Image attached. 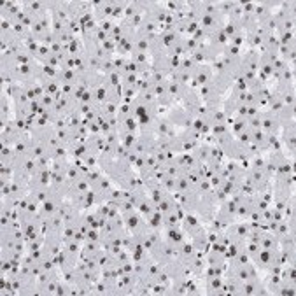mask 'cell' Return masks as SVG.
<instances>
[{
    "instance_id": "obj_1",
    "label": "cell",
    "mask_w": 296,
    "mask_h": 296,
    "mask_svg": "<svg viewBox=\"0 0 296 296\" xmlns=\"http://www.w3.org/2000/svg\"><path fill=\"white\" fill-rule=\"evenodd\" d=\"M49 186H51V166H40V168H37V172L28 181L30 191L46 189Z\"/></svg>"
},
{
    "instance_id": "obj_2",
    "label": "cell",
    "mask_w": 296,
    "mask_h": 296,
    "mask_svg": "<svg viewBox=\"0 0 296 296\" xmlns=\"http://www.w3.org/2000/svg\"><path fill=\"white\" fill-rule=\"evenodd\" d=\"M174 195H176L177 202H179L181 208L186 214H196V208H198L200 203V195L195 189L189 193H174Z\"/></svg>"
},
{
    "instance_id": "obj_3",
    "label": "cell",
    "mask_w": 296,
    "mask_h": 296,
    "mask_svg": "<svg viewBox=\"0 0 296 296\" xmlns=\"http://www.w3.org/2000/svg\"><path fill=\"white\" fill-rule=\"evenodd\" d=\"M166 117L170 119V123L174 124V126L177 128V130H182V128H189V124H191L193 117L191 114L186 111L184 107H172L168 109V114H166Z\"/></svg>"
},
{
    "instance_id": "obj_4",
    "label": "cell",
    "mask_w": 296,
    "mask_h": 296,
    "mask_svg": "<svg viewBox=\"0 0 296 296\" xmlns=\"http://www.w3.org/2000/svg\"><path fill=\"white\" fill-rule=\"evenodd\" d=\"M260 121H261V130L267 135H279L280 134V123L277 119V114L263 109L260 114Z\"/></svg>"
},
{
    "instance_id": "obj_5",
    "label": "cell",
    "mask_w": 296,
    "mask_h": 296,
    "mask_svg": "<svg viewBox=\"0 0 296 296\" xmlns=\"http://www.w3.org/2000/svg\"><path fill=\"white\" fill-rule=\"evenodd\" d=\"M149 254H151V258H153V261H156V263H159L163 267V265H166L168 261H172L174 258H176V249L170 244H166L165 240H161Z\"/></svg>"
},
{
    "instance_id": "obj_6",
    "label": "cell",
    "mask_w": 296,
    "mask_h": 296,
    "mask_svg": "<svg viewBox=\"0 0 296 296\" xmlns=\"http://www.w3.org/2000/svg\"><path fill=\"white\" fill-rule=\"evenodd\" d=\"M225 273H226V275L235 277V279H238V280H242V282H244V280H249V279H254V277H261L260 270L254 267L252 261L247 263V265H242V267L226 268Z\"/></svg>"
},
{
    "instance_id": "obj_7",
    "label": "cell",
    "mask_w": 296,
    "mask_h": 296,
    "mask_svg": "<svg viewBox=\"0 0 296 296\" xmlns=\"http://www.w3.org/2000/svg\"><path fill=\"white\" fill-rule=\"evenodd\" d=\"M161 235H163V240L166 242V244H170L174 249H179V245L182 244V242L188 238V235L182 231L181 226H170V228H163L161 230Z\"/></svg>"
},
{
    "instance_id": "obj_8",
    "label": "cell",
    "mask_w": 296,
    "mask_h": 296,
    "mask_svg": "<svg viewBox=\"0 0 296 296\" xmlns=\"http://www.w3.org/2000/svg\"><path fill=\"white\" fill-rule=\"evenodd\" d=\"M265 294H268V291H267V287H265L261 277H254V279H249L242 282L240 296H265Z\"/></svg>"
},
{
    "instance_id": "obj_9",
    "label": "cell",
    "mask_w": 296,
    "mask_h": 296,
    "mask_svg": "<svg viewBox=\"0 0 296 296\" xmlns=\"http://www.w3.org/2000/svg\"><path fill=\"white\" fill-rule=\"evenodd\" d=\"M202 280H203L205 294H208V296L226 294V291H225V275L205 277V279H202Z\"/></svg>"
},
{
    "instance_id": "obj_10",
    "label": "cell",
    "mask_w": 296,
    "mask_h": 296,
    "mask_svg": "<svg viewBox=\"0 0 296 296\" xmlns=\"http://www.w3.org/2000/svg\"><path fill=\"white\" fill-rule=\"evenodd\" d=\"M154 146H156V135L154 134H139L132 149L139 154H146V153H153Z\"/></svg>"
},
{
    "instance_id": "obj_11",
    "label": "cell",
    "mask_w": 296,
    "mask_h": 296,
    "mask_svg": "<svg viewBox=\"0 0 296 296\" xmlns=\"http://www.w3.org/2000/svg\"><path fill=\"white\" fill-rule=\"evenodd\" d=\"M212 77H214V72H212V67L210 65H198L195 68V72H193V82H191V88L193 90H198L200 86L207 84V82L212 81Z\"/></svg>"
},
{
    "instance_id": "obj_12",
    "label": "cell",
    "mask_w": 296,
    "mask_h": 296,
    "mask_svg": "<svg viewBox=\"0 0 296 296\" xmlns=\"http://www.w3.org/2000/svg\"><path fill=\"white\" fill-rule=\"evenodd\" d=\"M249 137H250V144L256 147L258 153L267 154L270 151V147H268V135L261 128H249Z\"/></svg>"
},
{
    "instance_id": "obj_13",
    "label": "cell",
    "mask_w": 296,
    "mask_h": 296,
    "mask_svg": "<svg viewBox=\"0 0 296 296\" xmlns=\"http://www.w3.org/2000/svg\"><path fill=\"white\" fill-rule=\"evenodd\" d=\"M153 134L156 137H174L177 135V128L170 123V119L166 116H158V119L154 121Z\"/></svg>"
},
{
    "instance_id": "obj_14",
    "label": "cell",
    "mask_w": 296,
    "mask_h": 296,
    "mask_svg": "<svg viewBox=\"0 0 296 296\" xmlns=\"http://www.w3.org/2000/svg\"><path fill=\"white\" fill-rule=\"evenodd\" d=\"M181 228L189 238L191 235H195L196 231L203 230L205 225L200 221V218L196 214H184V218H182V221H181Z\"/></svg>"
},
{
    "instance_id": "obj_15",
    "label": "cell",
    "mask_w": 296,
    "mask_h": 296,
    "mask_svg": "<svg viewBox=\"0 0 296 296\" xmlns=\"http://www.w3.org/2000/svg\"><path fill=\"white\" fill-rule=\"evenodd\" d=\"M203 258H205V263L210 265V267L225 268V270H226V265H228L226 252H221V250H214V249H208L207 252L203 254Z\"/></svg>"
},
{
    "instance_id": "obj_16",
    "label": "cell",
    "mask_w": 296,
    "mask_h": 296,
    "mask_svg": "<svg viewBox=\"0 0 296 296\" xmlns=\"http://www.w3.org/2000/svg\"><path fill=\"white\" fill-rule=\"evenodd\" d=\"M189 240H191V244L195 245V249L198 250L200 254H205L208 249H210V240H208V233L205 228L200 231H196L195 235H191Z\"/></svg>"
},
{
    "instance_id": "obj_17",
    "label": "cell",
    "mask_w": 296,
    "mask_h": 296,
    "mask_svg": "<svg viewBox=\"0 0 296 296\" xmlns=\"http://www.w3.org/2000/svg\"><path fill=\"white\" fill-rule=\"evenodd\" d=\"M198 254L200 252L195 249V245L191 244V240H189V238H186V240L179 245V249H177L176 258H177V260H181V261H184V263H188V261H191L195 256H198Z\"/></svg>"
},
{
    "instance_id": "obj_18",
    "label": "cell",
    "mask_w": 296,
    "mask_h": 296,
    "mask_svg": "<svg viewBox=\"0 0 296 296\" xmlns=\"http://www.w3.org/2000/svg\"><path fill=\"white\" fill-rule=\"evenodd\" d=\"M208 153H210V142L202 139V140L196 142L195 147H193L191 156L195 158L198 163H208Z\"/></svg>"
},
{
    "instance_id": "obj_19",
    "label": "cell",
    "mask_w": 296,
    "mask_h": 296,
    "mask_svg": "<svg viewBox=\"0 0 296 296\" xmlns=\"http://www.w3.org/2000/svg\"><path fill=\"white\" fill-rule=\"evenodd\" d=\"M84 144H86V147H88V153L100 156L102 149H104V146H105V135H90L84 139Z\"/></svg>"
},
{
    "instance_id": "obj_20",
    "label": "cell",
    "mask_w": 296,
    "mask_h": 296,
    "mask_svg": "<svg viewBox=\"0 0 296 296\" xmlns=\"http://www.w3.org/2000/svg\"><path fill=\"white\" fill-rule=\"evenodd\" d=\"M186 212L181 208V205L177 208H174L172 212H166L163 214V228H170V226H181V221L184 218Z\"/></svg>"
},
{
    "instance_id": "obj_21",
    "label": "cell",
    "mask_w": 296,
    "mask_h": 296,
    "mask_svg": "<svg viewBox=\"0 0 296 296\" xmlns=\"http://www.w3.org/2000/svg\"><path fill=\"white\" fill-rule=\"evenodd\" d=\"M39 82H40V86H43L44 93L53 95V97H56L58 93H62V91H60L62 90V84H60L56 77H46V75H43V77L39 79Z\"/></svg>"
},
{
    "instance_id": "obj_22",
    "label": "cell",
    "mask_w": 296,
    "mask_h": 296,
    "mask_svg": "<svg viewBox=\"0 0 296 296\" xmlns=\"http://www.w3.org/2000/svg\"><path fill=\"white\" fill-rule=\"evenodd\" d=\"M191 90V86H188V84H179V82H174V81H170L168 79V93H170V97L174 98V102H179L181 104V100L184 98V95L188 93V91Z\"/></svg>"
},
{
    "instance_id": "obj_23",
    "label": "cell",
    "mask_w": 296,
    "mask_h": 296,
    "mask_svg": "<svg viewBox=\"0 0 296 296\" xmlns=\"http://www.w3.org/2000/svg\"><path fill=\"white\" fill-rule=\"evenodd\" d=\"M11 109H14L9 95L2 93L0 97V123H7L11 119Z\"/></svg>"
},
{
    "instance_id": "obj_24",
    "label": "cell",
    "mask_w": 296,
    "mask_h": 296,
    "mask_svg": "<svg viewBox=\"0 0 296 296\" xmlns=\"http://www.w3.org/2000/svg\"><path fill=\"white\" fill-rule=\"evenodd\" d=\"M56 79H58L60 84H63V82L77 84L79 74H77V70H74V68H58V72H56Z\"/></svg>"
},
{
    "instance_id": "obj_25",
    "label": "cell",
    "mask_w": 296,
    "mask_h": 296,
    "mask_svg": "<svg viewBox=\"0 0 296 296\" xmlns=\"http://www.w3.org/2000/svg\"><path fill=\"white\" fill-rule=\"evenodd\" d=\"M177 207H179V202H177V198H176L174 193H166V195L161 198V202L158 203V210L161 212V214L172 212L174 208H177Z\"/></svg>"
},
{
    "instance_id": "obj_26",
    "label": "cell",
    "mask_w": 296,
    "mask_h": 296,
    "mask_svg": "<svg viewBox=\"0 0 296 296\" xmlns=\"http://www.w3.org/2000/svg\"><path fill=\"white\" fill-rule=\"evenodd\" d=\"M188 267H189V270H191L193 275H195V277H200V279H202L203 270H205V267H207L203 254H198V256H195L191 261H188Z\"/></svg>"
},
{
    "instance_id": "obj_27",
    "label": "cell",
    "mask_w": 296,
    "mask_h": 296,
    "mask_svg": "<svg viewBox=\"0 0 296 296\" xmlns=\"http://www.w3.org/2000/svg\"><path fill=\"white\" fill-rule=\"evenodd\" d=\"M146 221H147V226H149V230H156V231L163 230V214L158 210V207L154 208L153 212H149V214L146 216Z\"/></svg>"
},
{
    "instance_id": "obj_28",
    "label": "cell",
    "mask_w": 296,
    "mask_h": 296,
    "mask_svg": "<svg viewBox=\"0 0 296 296\" xmlns=\"http://www.w3.org/2000/svg\"><path fill=\"white\" fill-rule=\"evenodd\" d=\"M277 119L280 123V128L287 126V124H293L294 123V107H286L284 105L279 112H277Z\"/></svg>"
},
{
    "instance_id": "obj_29",
    "label": "cell",
    "mask_w": 296,
    "mask_h": 296,
    "mask_svg": "<svg viewBox=\"0 0 296 296\" xmlns=\"http://www.w3.org/2000/svg\"><path fill=\"white\" fill-rule=\"evenodd\" d=\"M16 151H14L13 146H4L0 149V165H14L16 161Z\"/></svg>"
},
{
    "instance_id": "obj_30",
    "label": "cell",
    "mask_w": 296,
    "mask_h": 296,
    "mask_svg": "<svg viewBox=\"0 0 296 296\" xmlns=\"http://www.w3.org/2000/svg\"><path fill=\"white\" fill-rule=\"evenodd\" d=\"M49 159L53 161H63V159H70V154H68V147L60 144V146L49 149Z\"/></svg>"
},
{
    "instance_id": "obj_31",
    "label": "cell",
    "mask_w": 296,
    "mask_h": 296,
    "mask_svg": "<svg viewBox=\"0 0 296 296\" xmlns=\"http://www.w3.org/2000/svg\"><path fill=\"white\" fill-rule=\"evenodd\" d=\"M284 107V102H282V97H280L279 93H277L275 90L272 88V93H270V97H268V100H267V107L265 109H268V111H272V112H279L280 109Z\"/></svg>"
},
{
    "instance_id": "obj_32",
    "label": "cell",
    "mask_w": 296,
    "mask_h": 296,
    "mask_svg": "<svg viewBox=\"0 0 296 296\" xmlns=\"http://www.w3.org/2000/svg\"><path fill=\"white\" fill-rule=\"evenodd\" d=\"M134 51L135 53H144V55H149V39L144 35L135 33L134 37Z\"/></svg>"
},
{
    "instance_id": "obj_33",
    "label": "cell",
    "mask_w": 296,
    "mask_h": 296,
    "mask_svg": "<svg viewBox=\"0 0 296 296\" xmlns=\"http://www.w3.org/2000/svg\"><path fill=\"white\" fill-rule=\"evenodd\" d=\"M16 63L18 65H28V63H33V62H37L35 60V56L32 55V53L28 51V49L25 48V46H23V48L20 49V51L16 53Z\"/></svg>"
},
{
    "instance_id": "obj_34",
    "label": "cell",
    "mask_w": 296,
    "mask_h": 296,
    "mask_svg": "<svg viewBox=\"0 0 296 296\" xmlns=\"http://www.w3.org/2000/svg\"><path fill=\"white\" fill-rule=\"evenodd\" d=\"M260 245H261V249H279V240L275 238V235L267 231V233L263 235V238L260 240Z\"/></svg>"
},
{
    "instance_id": "obj_35",
    "label": "cell",
    "mask_w": 296,
    "mask_h": 296,
    "mask_svg": "<svg viewBox=\"0 0 296 296\" xmlns=\"http://www.w3.org/2000/svg\"><path fill=\"white\" fill-rule=\"evenodd\" d=\"M193 186H191V182L188 181V177L182 174L181 177H177L176 179V193H189V191H193Z\"/></svg>"
},
{
    "instance_id": "obj_36",
    "label": "cell",
    "mask_w": 296,
    "mask_h": 296,
    "mask_svg": "<svg viewBox=\"0 0 296 296\" xmlns=\"http://www.w3.org/2000/svg\"><path fill=\"white\" fill-rule=\"evenodd\" d=\"M225 161V154H223V149L218 147L216 144L210 142V153H208V163H223Z\"/></svg>"
},
{
    "instance_id": "obj_37",
    "label": "cell",
    "mask_w": 296,
    "mask_h": 296,
    "mask_svg": "<svg viewBox=\"0 0 296 296\" xmlns=\"http://www.w3.org/2000/svg\"><path fill=\"white\" fill-rule=\"evenodd\" d=\"M198 67L196 65V62L191 58V56L184 55L181 56V63H179V70H184V72H189V74H193L195 72V68Z\"/></svg>"
},
{
    "instance_id": "obj_38",
    "label": "cell",
    "mask_w": 296,
    "mask_h": 296,
    "mask_svg": "<svg viewBox=\"0 0 296 296\" xmlns=\"http://www.w3.org/2000/svg\"><path fill=\"white\" fill-rule=\"evenodd\" d=\"M280 97H282V102L286 107H296V93H294V88H289L287 91H284V93H280Z\"/></svg>"
},
{
    "instance_id": "obj_39",
    "label": "cell",
    "mask_w": 296,
    "mask_h": 296,
    "mask_svg": "<svg viewBox=\"0 0 296 296\" xmlns=\"http://www.w3.org/2000/svg\"><path fill=\"white\" fill-rule=\"evenodd\" d=\"M39 104L43 105V109H46V111H49V109H55V107H56V98L53 97V95L44 93L43 97L39 98Z\"/></svg>"
},
{
    "instance_id": "obj_40",
    "label": "cell",
    "mask_w": 296,
    "mask_h": 296,
    "mask_svg": "<svg viewBox=\"0 0 296 296\" xmlns=\"http://www.w3.org/2000/svg\"><path fill=\"white\" fill-rule=\"evenodd\" d=\"M159 184H161V188L165 189L166 193H176V179H174V177L163 176L161 179H159Z\"/></svg>"
},
{
    "instance_id": "obj_41",
    "label": "cell",
    "mask_w": 296,
    "mask_h": 296,
    "mask_svg": "<svg viewBox=\"0 0 296 296\" xmlns=\"http://www.w3.org/2000/svg\"><path fill=\"white\" fill-rule=\"evenodd\" d=\"M208 189H212V184H210V179H207V177H202L195 186V191L198 193V195H203V193H207Z\"/></svg>"
},
{
    "instance_id": "obj_42",
    "label": "cell",
    "mask_w": 296,
    "mask_h": 296,
    "mask_svg": "<svg viewBox=\"0 0 296 296\" xmlns=\"http://www.w3.org/2000/svg\"><path fill=\"white\" fill-rule=\"evenodd\" d=\"M84 242H100V230H97V228H90Z\"/></svg>"
},
{
    "instance_id": "obj_43",
    "label": "cell",
    "mask_w": 296,
    "mask_h": 296,
    "mask_svg": "<svg viewBox=\"0 0 296 296\" xmlns=\"http://www.w3.org/2000/svg\"><path fill=\"white\" fill-rule=\"evenodd\" d=\"M98 26H100L102 30H104L107 35H111V32L114 30V26H116V21H112V20H105V21H102V23H98Z\"/></svg>"
}]
</instances>
